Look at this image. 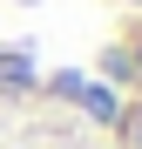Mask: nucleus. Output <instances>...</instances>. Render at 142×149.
<instances>
[{
  "mask_svg": "<svg viewBox=\"0 0 142 149\" xmlns=\"http://www.w3.org/2000/svg\"><path fill=\"white\" fill-rule=\"evenodd\" d=\"M75 102H81L95 122H108V115H115V95H108V88H95V81H81V88H75Z\"/></svg>",
  "mask_w": 142,
  "mask_h": 149,
  "instance_id": "f257e3e1",
  "label": "nucleus"
}]
</instances>
